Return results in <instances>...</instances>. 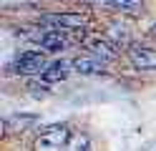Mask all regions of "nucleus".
<instances>
[{"mask_svg": "<svg viewBox=\"0 0 156 151\" xmlns=\"http://www.w3.org/2000/svg\"><path fill=\"white\" fill-rule=\"evenodd\" d=\"M71 138H73V131L68 124H51L43 131H38L33 141V151H66Z\"/></svg>", "mask_w": 156, "mask_h": 151, "instance_id": "nucleus-1", "label": "nucleus"}, {"mask_svg": "<svg viewBox=\"0 0 156 151\" xmlns=\"http://www.w3.org/2000/svg\"><path fill=\"white\" fill-rule=\"evenodd\" d=\"M41 25L61 30V33H78V30H88L91 20L86 18L83 13H45L41 15Z\"/></svg>", "mask_w": 156, "mask_h": 151, "instance_id": "nucleus-2", "label": "nucleus"}, {"mask_svg": "<svg viewBox=\"0 0 156 151\" xmlns=\"http://www.w3.org/2000/svg\"><path fill=\"white\" fill-rule=\"evenodd\" d=\"M45 68H48V63H45L43 53H38V50H23V53H18L8 63V73H13V76H35V73H43Z\"/></svg>", "mask_w": 156, "mask_h": 151, "instance_id": "nucleus-3", "label": "nucleus"}, {"mask_svg": "<svg viewBox=\"0 0 156 151\" xmlns=\"http://www.w3.org/2000/svg\"><path fill=\"white\" fill-rule=\"evenodd\" d=\"M126 56H129L131 66H133L136 70H154V68H156V50L149 48V45L131 43L129 50H126Z\"/></svg>", "mask_w": 156, "mask_h": 151, "instance_id": "nucleus-4", "label": "nucleus"}, {"mask_svg": "<svg viewBox=\"0 0 156 151\" xmlns=\"http://www.w3.org/2000/svg\"><path fill=\"white\" fill-rule=\"evenodd\" d=\"M83 45H86V50H91L93 58H98V60H113L116 56H119L116 43H111V40L103 38V35H91V38H86Z\"/></svg>", "mask_w": 156, "mask_h": 151, "instance_id": "nucleus-5", "label": "nucleus"}, {"mask_svg": "<svg viewBox=\"0 0 156 151\" xmlns=\"http://www.w3.org/2000/svg\"><path fill=\"white\" fill-rule=\"evenodd\" d=\"M101 3L121 15H141L144 13V0H101Z\"/></svg>", "mask_w": 156, "mask_h": 151, "instance_id": "nucleus-6", "label": "nucleus"}, {"mask_svg": "<svg viewBox=\"0 0 156 151\" xmlns=\"http://www.w3.org/2000/svg\"><path fill=\"white\" fill-rule=\"evenodd\" d=\"M71 68H73V63H68V60H55V63H48V68L41 76L48 83H53V81H66L71 76Z\"/></svg>", "mask_w": 156, "mask_h": 151, "instance_id": "nucleus-7", "label": "nucleus"}, {"mask_svg": "<svg viewBox=\"0 0 156 151\" xmlns=\"http://www.w3.org/2000/svg\"><path fill=\"white\" fill-rule=\"evenodd\" d=\"M73 68L78 70V73H83V76H98V73L106 70L103 60H98V58H76Z\"/></svg>", "mask_w": 156, "mask_h": 151, "instance_id": "nucleus-8", "label": "nucleus"}, {"mask_svg": "<svg viewBox=\"0 0 156 151\" xmlns=\"http://www.w3.org/2000/svg\"><path fill=\"white\" fill-rule=\"evenodd\" d=\"M38 121V116H30V113H15V116H8L5 118V131H28V126H33Z\"/></svg>", "mask_w": 156, "mask_h": 151, "instance_id": "nucleus-9", "label": "nucleus"}, {"mask_svg": "<svg viewBox=\"0 0 156 151\" xmlns=\"http://www.w3.org/2000/svg\"><path fill=\"white\" fill-rule=\"evenodd\" d=\"M66 151H91V138L78 131V134H73V138L68 141Z\"/></svg>", "mask_w": 156, "mask_h": 151, "instance_id": "nucleus-10", "label": "nucleus"}, {"mask_svg": "<svg viewBox=\"0 0 156 151\" xmlns=\"http://www.w3.org/2000/svg\"><path fill=\"white\" fill-rule=\"evenodd\" d=\"M151 38H156V25H154V28H151Z\"/></svg>", "mask_w": 156, "mask_h": 151, "instance_id": "nucleus-11", "label": "nucleus"}]
</instances>
